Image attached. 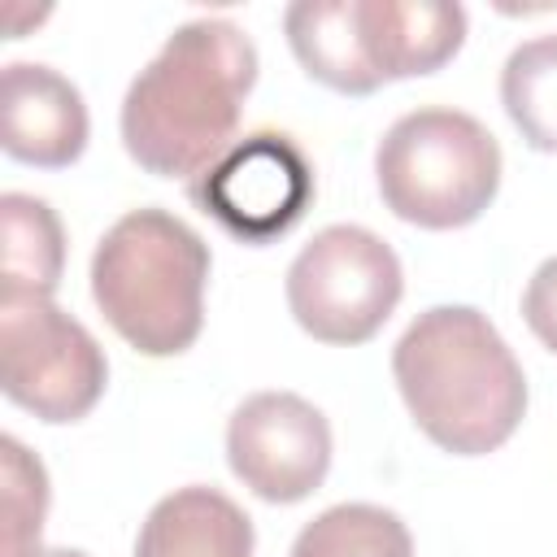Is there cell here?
Here are the masks:
<instances>
[{
    "label": "cell",
    "instance_id": "6da1fadb",
    "mask_svg": "<svg viewBox=\"0 0 557 557\" xmlns=\"http://www.w3.org/2000/svg\"><path fill=\"white\" fill-rule=\"evenodd\" d=\"M257 83V48L226 17L183 22L122 100V144L157 178H196L231 144Z\"/></svg>",
    "mask_w": 557,
    "mask_h": 557
},
{
    "label": "cell",
    "instance_id": "7a4b0ae2",
    "mask_svg": "<svg viewBox=\"0 0 557 557\" xmlns=\"http://www.w3.org/2000/svg\"><path fill=\"white\" fill-rule=\"evenodd\" d=\"M396 387L418 431L457 457L500 448L527 413V374L487 313L435 305L392 348Z\"/></svg>",
    "mask_w": 557,
    "mask_h": 557
},
{
    "label": "cell",
    "instance_id": "3957f363",
    "mask_svg": "<svg viewBox=\"0 0 557 557\" xmlns=\"http://www.w3.org/2000/svg\"><path fill=\"white\" fill-rule=\"evenodd\" d=\"M209 244L170 209L122 213L91 252V300L144 357H178L205 326Z\"/></svg>",
    "mask_w": 557,
    "mask_h": 557
},
{
    "label": "cell",
    "instance_id": "277c9868",
    "mask_svg": "<svg viewBox=\"0 0 557 557\" xmlns=\"http://www.w3.org/2000/svg\"><path fill=\"white\" fill-rule=\"evenodd\" d=\"M383 205L422 231L470 226L500 187L496 135L461 109H413L387 126L374 152Z\"/></svg>",
    "mask_w": 557,
    "mask_h": 557
},
{
    "label": "cell",
    "instance_id": "5b68a950",
    "mask_svg": "<svg viewBox=\"0 0 557 557\" xmlns=\"http://www.w3.org/2000/svg\"><path fill=\"white\" fill-rule=\"evenodd\" d=\"M405 292L400 261L366 226H322L287 265V309L318 344H366L396 313Z\"/></svg>",
    "mask_w": 557,
    "mask_h": 557
},
{
    "label": "cell",
    "instance_id": "8992f818",
    "mask_svg": "<svg viewBox=\"0 0 557 557\" xmlns=\"http://www.w3.org/2000/svg\"><path fill=\"white\" fill-rule=\"evenodd\" d=\"M109 383L104 348L52 296H0V387L39 422H78Z\"/></svg>",
    "mask_w": 557,
    "mask_h": 557
},
{
    "label": "cell",
    "instance_id": "52a82bcc",
    "mask_svg": "<svg viewBox=\"0 0 557 557\" xmlns=\"http://www.w3.org/2000/svg\"><path fill=\"white\" fill-rule=\"evenodd\" d=\"M187 191L231 239L274 244L305 218L318 183L305 148L287 131H252L200 170Z\"/></svg>",
    "mask_w": 557,
    "mask_h": 557
},
{
    "label": "cell",
    "instance_id": "ba28073f",
    "mask_svg": "<svg viewBox=\"0 0 557 557\" xmlns=\"http://www.w3.org/2000/svg\"><path fill=\"white\" fill-rule=\"evenodd\" d=\"M226 461L252 496L296 505L331 470V422L296 392H257L226 422Z\"/></svg>",
    "mask_w": 557,
    "mask_h": 557
},
{
    "label": "cell",
    "instance_id": "9c48e42d",
    "mask_svg": "<svg viewBox=\"0 0 557 557\" xmlns=\"http://www.w3.org/2000/svg\"><path fill=\"white\" fill-rule=\"evenodd\" d=\"M4 131L0 144L13 161L39 170H65L87 148V104L78 87L52 65L13 61L0 78Z\"/></svg>",
    "mask_w": 557,
    "mask_h": 557
},
{
    "label": "cell",
    "instance_id": "30bf717a",
    "mask_svg": "<svg viewBox=\"0 0 557 557\" xmlns=\"http://www.w3.org/2000/svg\"><path fill=\"white\" fill-rule=\"evenodd\" d=\"M357 26L383 83L435 74L466 44V9L453 0H357Z\"/></svg>",
    "mask_w": 557,
    "mask_h": 557
},
{
    "label": "cell",
    "instance_id": "8fae6325",
    "mask_svg": "<svg viewBox=\"0 0 557 557\" xmlns=\"http://www.w3.org/2000/svg\"><path fill=\"white\" fill-rule=\"evenodd\" d=\"M252 518L218 487H178L152 505L135 557H252Z\"/></svg>",
    "mask_w": 557,
    "mask_h": 557
},
{
    "label": "cell",
    "instance_id": "7c38bea8",
    "mask_svg": "<svg viewBox=\"0 0 557 557\" xmlns=\"http://www.w3.org/2000/svg\"><path fill=\"white\" fill-rule=\"evenodd\" d=\"M283 30L292 57L313 83L339 96H370L383 87L361 44L357 0H296L283 13Z\"/></svg>",
    "mask_w": 557,
    "mask_h": 557
},
{
    "label": "cell",
    "instance_id": "4fadbf2b",
    "mask_svg": "<svg viewBox=\"0 0 557 557\" xmlns=\"http://www.w3.org/2000/svg\"><path fill=\"white\" fill-rule=\"evenodd\" d=\"M0 274L4 292L0 296H52L65 270V231L48 200L26 196V191H4L0 196Z\"/></svg>",
    "mask_w": 557,
    "mask_h": 557
},
{
    "label": "cell",
    "instance_id": "5bb4252c",
    "mask_svg": "<svg viewBox=\"0 0 557 557\" xmlns=\"http://www.w3.org/2000/svg\"><path fill=\"white\" fill-rule=\"evenodd\" d=\"M500 104L531 148L557 152V30L509 52L500 70Z\"/></svg>",
    "mask_w": 557,
    "mask_h": 557
},
{
    "label": "cell",
    "instance_id": "9a60e30c",
    "mask_svg": "<svg viewBox=\"0 0 557 557\" xmlns=\"http://www.w3.org/2000/svg\"><path fill=\"white\" fill-rule=\"evenodd\" d=\"M292 557H413L409 527L383 505H331L292 544Z\"/></svg>",
    "mask_w": 557,
    "mask_h": 557
},
{
    "label": "cell",
    "instance_id": "2e32d148",
    "mask_svg": "<svg viewBox=\"0 0 557 557\" xmlns=\"http://www.w3.org/2000/svg\"><path fill=\"white\" fill-rule=\"evenodd\" d=\"M0 496H4V557H39L48 518V470L13 435L0 440Z\"/></svg>",
    "mask_w": 557,
    "mask_h": 557
},
{
    "label": "cell",
    "instance_id": "e0dca14e",
    "mask_svg": "<svg viewBox=\"0 0 557 557\" xmlns=\"http://www.w3.org/2000/svg\"><path fill=\"white\" fill-rule=\"evenodd\" d=\"M522 318H527L531 335H535L548 352H557V257H548V261L527 278Z\"/></svg>",
    "mask_w": 557,
    "mask_h": 557
},
{
    "label": "cell",
    "instance_id": "ac0fdd59",
    "mask_svg": "<svg viewBox=\"0 0 557 557\" xmlns=\"http://www.w3.org/2000/svg\"><path fill=\"white\" fill-rule=\"evenodd\" d=\"M39 557H87L78 548H39Z\"/></svg>",
    "mask_w": 557,
    "mask_h": 557
}]
</instances>
